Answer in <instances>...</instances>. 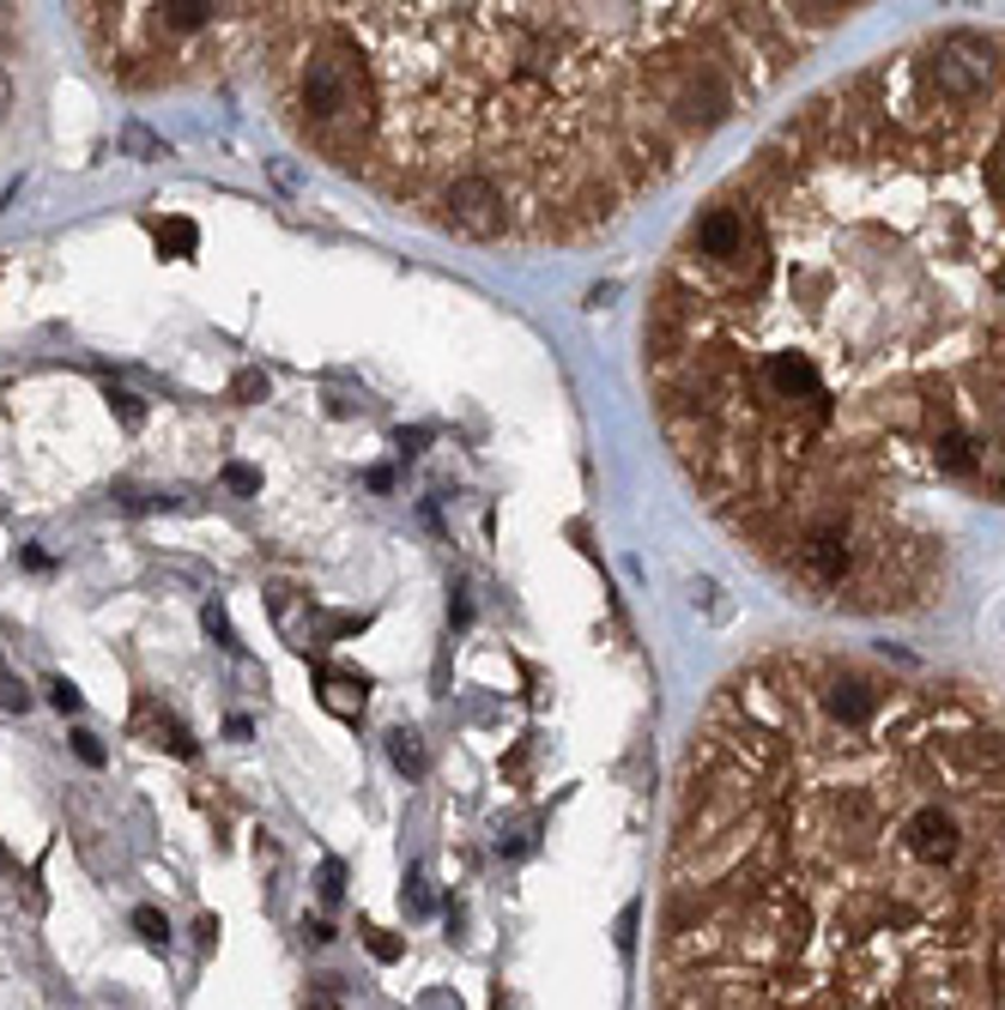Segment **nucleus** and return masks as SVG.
Wrapping results in <instances>:
<instances>
[{
    "label": "nucleus",
    "mask_w": 1005,
    "mask_h": 1010,
    "mask_svg": "<svg viewBox=\"0 0 1005 1010\" xmlns=\"http://www.w3.org/2000/svg\"><path fill=\"white\" fill-rule=\"evenodd\" d=\"M322 702L334 708V715L357 720L364 715V678H322Z\"/></svg>",
    "instance_id": "nucleus-6"
},
{
    "label": "nucleus",
    "mask_w": 1005,
    "mask_h": 1010,
    "mask_svg": "<svg viewBox=\"0 0 1005 1010\" xmlns=\"http://www.w3.org/2000/svg\"><path fill=\"white\" fill-rule=\"evenodd\" d=\"M122 152H128L134 164H164V157H171V140L152 134L146 122H122Z\"/></svg>",
    "instance_id": "nucleus-5"
},
{
    "label": "nucleus",
    "mask_w": 1005,
    "mask_h": 1010,
    "mask_svg": "<svg viewBox=\"0 0 1005 1010\" xmlns=\"http://www.w3.org/2000/svg\"><path fill=\"white\" fill-rule=\"evenodd\" d=\"M110 412L128 424V430H140V424H146V406L134 400V393H122V388H110Z\"/></svg>",
    "instance_id": "nucleus-10"
},
{
    "label": "nucleus",
    "mask_w": 1005,
    "mask_h": 1010,
    "mask_svg": "<svg viewBox=\"0 0 1005 1010\" xmlns=\"http://www.w3.org/2000/svg\"><path fill=\"white\" fill-rule=\"evenodd\" d=\"M225 484L249 496V491H261V472H255V466H242V460H230V466H225Z\"/></svg>",
    "instance_id": "nucleus-14"
},
{
    "label": "nucleus",
    "mask_w": 1005,
    "mask_h": 1010,
    "mask_svg": "<svg viewBox=\"0 0 1005 1010\" xmlns=\"http://www.w3.org/2000/svg\"><path fill=\"white\" fill-rule=\"evenodd\" d=\"M364 944H369V956H376V962H394V956L406 950L400 938H388V932H376V926H364Z\"/></svg>",
    "instance_id": "nucleus-13"
},
{
    "label": "nucleus",
    "mask_w": 1005,
    "mask_h": 1010,
    "mask_svg": "<svg viewBox=\"0 0 1005 1010\" xmlns=\"http://www.w3.org/2000/svg\"><path fill=\"white\" fill-rule=\"evenodd\" d=\"M134 932H140L146 944H164V938H171V926H164V913H158V908H140V913H134Z\"/></svg>",
    "instance_id": "nucleus-11"
},
{
    "label": "nucleus",
    "mask_w": 1005,
    "mask_h": 1010,
    "mask_svg": "<svg viewBox=\"0 0 1005 1010\" xmlns=\"http://www.w3.org/2000/svg\"><path fill=\"white\" fill-rule=\"evenodd\" d=\"M642 388L696 503L836 618H920L1005 508V25L818 85L684 218Z\"/></svg>",
    "instance_id": "nucleus-1"
},
{
    "label": "nucleus",
    "mask_w": 1005,
    "mask_h": 1010,
    "mask_svg": "<svg viewBox=\"0 0 1005 1010\" xmlns=\"http://www.w3.org/2000/svg\"><path fill=\"white\" fill-rule=\"evenodd\" d=\"M242 400V406H255V400H267V376H261V369H242L237 376V388H230Z\"/></svg>",
    "instance_id": "nucleus-12"
},
{
    "label": "nucleus",
    "mask_w": 1005,
    "mask_h": 1010,
    "mask_svg": "<svg viewBox=\"0 0 1005 1010\" xmlns=\"http://www.w3.org/2000/svg\"><path fill=\"white\" fill-rule=\"evenodd\" d=\"M200 618H206V635H213V642L225 647V654H237V647H242V642H237V630H230V618H225V605H218V599L206 605Z\"/></svg>",
    "instance_id": "nucleus-9"
},
{
    "label": "nucleus",
    "mask_w": 1005,
    "mask_h": 1010,
    "mask_svg": "<svg viewBox=\"0 0 1005 1010\" xmlns=\"http://www.w3.org/2000/svg\"><path fill=\"white\" fill-rule=\"evenodd\" d=\"M310 1010H340V1005H334V993H322V998H315Z\"/></svg>",
    "instance_id": "nucleus-23"
},
{
    "label": "nucleus",
    "mask_w": 1005,
    "mask_h": 1010,
    "mask_svg": "<svg viewBox=\"0 0 1005 1010\" xmlns=\"http://www.w3.org/2000/svg\"><path fill=\"white\" fill-rule=\"evenodd\" d=\"M388 757H394L400 774H425V738H418L412 727H394L388 732Z\"/></svg>",
    "instance_id": "nucleus-7"
},
{
    "label": "nucleus",
    "mask_w": 1005,
    "mask_h": 1010,
    "mask_svg": "<svg viewBox=\"0 0 1005 1010\" xmlns=\"http://www.w3.org/2000/svg\"><path fill=\"white\" fill-rule=\"evenodd\" d=\"M134 732H146L152 744H164V750H176V757H200V744L188 738V727L171 715V708H158L152 696L134 702Z\"/></svg>",
    "instance_id": "nucleus-4"
},
{
    "label": "nucleus",
    "mask_w": 1005,
    "mask_h": 1010,
    "mask_svg": "<svg viewBox=\"0 0 1005 1010\" xmlns=\"http://www.w3.org/2000/svg\"><path fill=\"white\" fill-rule=\"evenodd\" d=\"M0 708L25 715V708H30V690H25V684H13V678H0Z\"/></svg>",
    "instance_id": "nucleus-16"
},
{
    "label": "nucleus",
    "mask_w": 1005,
    "mask_h": 1010,
    "mask_svg": "<svg viewBox=\"0 0 1005 1010\" xmlns=\"http://www.w3.org/2000/svg\"><path fill=\"white\" fill-rule=\"evenodd\" d=\"M49 702H55L61 715H73V708H79V702H86V696H79V690H73L67 678H49Z\"/></svg>",
    "instance_id": "nucleus-15"
},
{
    "label": "nucleus",
    "mask_w": 1005,
    "mask_h": 1010,
    "mask_svg": "<svg viewBox=\"0 0 1005 1010\" xmlns=\"http://www.w3.org/2000/svg\"><path fill=\"white\" fill-rule=\"evenodd\" d=\"M425 442H430V430H400V449H406V454H418Z\"/></svg>",
    "instance_id": "nucleus-20"
},
{
    "label": "nucleus",
    "mask_w": 1005,
    "mask_h": 1010,
    "mask_svg": "<svg viewBox=\"0 0 1005 1010\" xmlns=\"http://www.w3.org/2000/svg\"><path fill=\"white\" fill-rule=\"evenodd\" d=\"M152 230H158V249H171L176 261L194 254V225H188V218H164V225H152Z\"/></svg>",
    "instance_id": "nucleus-8"
},
{
    "label": "nucleus",
    "mask_w": 1005,
    "mask_h": 1010,
    "mask_svg": "<svg viewBox=\"0 0 1005 1010\" xmlns=\"http://www.w3.org/2000/svg\"><path fill=\"white\" fill-rule=\"evenodd\" d=\"M7 110H13V79L0 73V122H7Z\"/></svg>",
    "instance_id": "nucleus-22"
},
{
    "label": "nucleus",
    "mask_w": 1005,
    "mask_h": 1010,
    "mask_svg": "<svg viewBox=\"0 0 1005 1010\" xmlns=\"http://www.w3.org/2000/svg\"><path fill=\"white\" fill-rule=\"evenodd\" d=\"M860 7H267L279 122L388 206L479 249H576L673 182Z\"/></svg>",
    "instance_id": "nucleus-3"
},
{
    "label": "nucleus",
    "mask_w": 1005,
    "mask_h": 1010,
    "mask_svg": "<svg viewBox=\"0 0 1005 1010\" xmlns=\"http://www.w3.org/2000/svg\"><path fill=\"white\" fill-rule=\"evenodd\" d=\"M406 908H412V913H430V889H425V878H412V884H406Z\"/></svg>",
    "instance_id": "nucleus-19"
},
{
    "label": "nucleus",
    "mask_w": 1005,
    "mask_h": 1010,
    "mask_svg": "<svg viewBox=\"0 0 1005 1010\" xmlns=\"http://www.w3.org/2000/svg\"><path fill=\"white\" fill-rule=\"evenodd\" d=\"M340 889H346V866H334V859H327V866H322V896L340 901Z\"/></svg>",
    "instance_id": "nucleus-17"
},
{
    "label": "nucleus",
    "mask_w": 1005,
    "mask_h": 1010,
    "mask_svg": "<svg viewBox=\"0 0 1005 1010\" xmlns=\"http://www.w3.org/2000/svg\"><path fill=\"white\" fill-rule=\"evenodd\" d=\"M303 938H310V944H327V938H334V926H327V920H310V926H303Z\"/></svg>",
    "instance_id": "nucleus-21"
},
{
    "label": "nucleus",
    "mask_w": 1005,
    "mask_h": 1010,
    "mask_svg": "<svg viewBox=\"0 0 1005 1010\" xmlns=\"http://www.w3.org/2000/svg\"><path fill=\"white\" fill-rule=\"evenodd\" d=\"M73 750H79V762H91V769L103 762V744L91 738V732H73Z\"/></svg>",
    "instance_id": "nucleus-18"
},
{
    "label": "nucleus",
    "mask_w": 1005,
    "mask_h": 1010,
    "mask_svg": "<svg viewBox=\"0 0 1005 1010\" xmlns=\"http://www.w3.org/2000/svg\"><path fill=\"white\" fill-rule=\"evenodd\" d=\"M649 1010H1005V708L764 647L691 720Z\"/></svg>",
    "instance_id": "nucleus-2"
}]
</instances>
